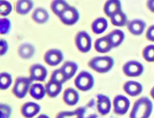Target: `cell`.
<instances>
[{
    "mask_svg": "<svg viewBox=\"0 0 154 118\" xmlns=\"http://www.w3.org/2000/svg\"><path fill=\"white\" fill-rule=\"evenodd\" d=\"M11 108L5 104H1V118H10L11 114Z\"/></svg>",
    "mask_w": 154,
    "mask_h": 118,
    "instance_id": "cell-34",
    "label": "cell"
},
{
    "mask_svg": "<svg viewBox=\"0 0 154 118\" xmlns=\"http://www.w3.org/2000/svg\"><path fill=\"white\" fill-rule=\"evenodd\" d=\"M94 84L93 75L87 71L81 72L75 79L76 87L81 91L86 92L91 90Z\"/></svg>",
    "mask_w": 154,
    "mask_h": 118,
    "instance_id": "cell-4",
    "label": "cell"
},
{
    "mask_svg": "<svg viewBox=\"0 0 154 118\" xmlns=\"http://www.w3.org/2000/svg\"><path fill=\"white\" fill-rule=\"evenodd\" d=\"M120 10H122V4L120 0H107L104 4V13L109 18Z\"/></svg>",
    "mask_w": 154,
    "mask_h": 118,
    "instance_id": "cell-13",
    "label": "cell"
},
{
    "mask_svg": "<svg viewBox=\"0 0 154 118\" xmlns=\"http://www.w3.org/2000/svg\"><path fill=\"white\" fill-rule=\"evenodd\" d=\"M32 81L29 77H18L14 82L13 87V95L19 99H22L26 96L29 90Z\"/></svg>",
    "mask_w": 154,
    "mask_h": 118,
    "instance_id": "cell-3",
    "label": "cell"
},
{
    "mask_svg": "<svg viewBox=\"0 0 154 118\" xmlns=\"http://www.w3.org/2000/svg\"><path fill=\"white\" fill-rule=\"evenodd\" d=\"M58 17L64 25H73L79 20V13L75 7L69 5Z\"/></svg>",
    "mask_w": 154,
    "mask_h": 118,
    "instance_id": "cell-6",
    "label": "cell"
},
{
    "mask_svg": "<svg viewBox=\"0 0 154 118\" xmlns=\"http://www.w3.org/2000/svg\"><path fill=\"white\" fill-rule=\"evenodd\" d=\"M109 40L112 46V48L117 47L122 44L124 39L125 34L120 30H114L107 34Z\"/></svg>",
    "mask_w": 154,
    "mask_h": 118,
    "instance_id": "cell-23",
    "label": "cell"
},
{
    "mask_svg": "<svg viewBox=\"0 0 154 118\" xmlns=\"http://www.w3.org/2000/svg\"><path fill=\"white\" fill-rule=\"evenodd\" d=\"M75 42L77 49L80 52L87 53L90 51L92 43L91 38L86 31H79L75 36Z\"/></svg>",
    "mask_w": 154,
    "mask_h": 118,
    "instance_id": "cell-5",
    "label": "cell"
},
{
    "mask_svg": "<svg viewBox=\"0 0 154 118\" xmlns=\"http://www.w3.org/2000/svg\"><path fill=\"white\" fill-rule=\"evenodd\" d=\"M37 118H50L48 115L43 114H40V116H38Z\"/></svg>",
    "mask_w": 154,
    "mask_h": 118,
    "instance_id": "cell-38",
    "label": "cell"
},
{
    "mask_svg": "<svg viewBox=\"0 0 154 118\" xmlns=\"http://www.w3.org/2000/svg\"><path fill=\"white\" fill-rule=\"evenodd\" d=\"M111 108V100L108 96L103 95L99 94L97 96V108L98 112L104 116L108 114Z\"/></svg>",
    "mask_w": 154,
    "mask_h": 118,
    "instance_id": "cell-11",
    "label": "cell"
},
{
    "mask_svg": "<svg viewBox=\"0 0 154 118\" xmlns=\"http://www.w3.org/2000/svg\"><path fill=\"white\" fill-rule=\"evenodd\" d=\"M147 7L151 11L154 13V0H147Z\"/></svg>",
    "mask_w": 154,
    "mask_h": 118,
    "instance_id": "cell-37",
    "label": "cell"
},
{
    "mask_svg": "<svg viewBox=\"0 0 154 118\" xmlns=\"http://www.w3.org/2000/svg\"><path fill=\"white\" fill-rule=\"evenodd\" d=\"M13 81L11 74L7 72H2L0 75V88L1 90L7 89Z\"/></svg>",
    "mask_w": 154,
    "mask_h": 118,
    "instance_id": "cell-29",
    "label": "cell"
},
{
    "mask_svg": "<svg viewBox=\"0 0 154 118\" xmlns=\"http://www.w3.org/2000/svg\"><path fill=\"white\" fill-rule=\"evenodd\" d=\"M110 20L112 24L117 26H123L128 23L127 16L122 10L114 14L110 17Z\"/></svg>",
    "mask_w": 154,
    "mask_h": 118,
    "instance_id": "cell-26",
    "label": "cell"
},
{
    "mask_svg": "<svg viewBox=\"0 0 154 118\" xmlns=\"http://www.w3.org/2000/svg\"><path fill=\"white\" fill-rule=\"evenodd\" d=\"M32 0H17L15 4V10L20 15L28 14L33 8Z\"/></svg>",
    "mask_w": 154,
    "mask_h": 118,
    "instance_id": "cell-17",
    "label": "cell"
},
{
    "mask_svg": "<svg viewBox=\"0 0 154 118\" xmlns=\"http://www.w3.org/2000/svg\"><path fill=\"white\" fill-rule=\"evenodd\" d=\"M63 98L66 104L70 106H73L78 102L79 95L78 92L75 89L69 87L64 90Z\"/></svg>",
    "mask_w": 154,
    "mask_h": 118,
    "instance_id": "cell-15",
    "label": "cell"
},
{
    "mask_svg": "<svg viewBox=\"0 0 154 118\" xmlns=\"http://www.w3.org/2000/svg\"><path fill=\"white\" fill-rule=\"evenodd\" d=\"M108 21L107 20L102 17H99L95 19L91 25L93 32L96 34H102L108 28Z\"/></svg>",
    "mask_w": 154,
    "mask_h": 118,
    "instance_id": "cell-22",
    "label": "cell"
},
{
    "mask_svg": "<svg viewBox=\"0 0 154 118\" xmlns=\"http://www.w3.org/2000/svg\"><path fill=\"white\" fill-rule=\"evenodd\" d=\"M150 95L152 97V98L154 99V87L152 88V89L150 91Z\"/></svg>",
    "mask_w": 154,
    "mask_h": 118,
    "instance_id": "cell-39",
    "label": "cell"
},
{
    "mask_svg": "<svg viewBox=\"0 0 154 118\" xmlns=\"http://www.w3.org/2000/svg\"><path fill=\"white\" fill-rule=\"evenodd\" d=\"M29 95L36 100H41L44 98L46 92V88L40 83H35L32 84L29 90Z\"/></svg>",
    "mask_w": 154,
    "mask_h": 118,
    "instance_id": "cell-24",
    "label": "cell"
},
{
    "mask_svg": "<svg viewBox=\"0 0 154 118\" xmlns=\"http://www.w3.org/2000/svg\"><path fill=\"white\" fill-rule=\"evenodd\" d=\"M85 108L80 107L73 111H63L58 113L56 118H85Z\"/></svg>",
    "mask_w": 154,
    "mask_h": 118,
    "instance_id": "cell-19",
    "label": "cell"
},
{
    "mask_svg": "<svg viewBox=\"0 0 154 118\" xmlns=\"http://www.w3.org/2000/svg\"><path fill=\"white\" fill-rule=\"evenodd\" d=\"M144 59L147 61H154V45L146 46L143 52Z\"/></svg>",
    "mask_w": 154,
    "mask_h": 118,
    "instance_id": "cell-32",
    "label": "cell"
},
{
    "mask_svg": "<svg viewBox=\"0 0 154 118\" xmlns=\"http://www.w3.org/2000/svg\"><path fill=\"white\" fill-rule=\"evenodd\" d=\"M8 49V45L7 42L4 39H1L0 42V54L2 56L6 54Z\"/></svg>",
    "mask_w": 154,
    "mask_h": 118,
    "instance_id": "cell-35",
    "label": "cell"
},
{
    "mask_svg": "<svg viewBox=\"0 0 154 118\" xmlns=\"http://www.w3.org/2000/svg\"><path fill=\"white\" fill-rule=\"evenodd\" d=\"M114 64V59L109 56L95 57L88 62V66L91 69L100 73H105L111 70Z\"/></svg>",
    "mask_w": 154,
    "mask_h": 118,
    "instance_id": "cell-2",
    "label": "cell"
},
{
    "mask_svg": "<svg viewBox=\"0 0 154 118\" xmlns=\"http://www.w3.org/2000/svg\"><path fill=\"white\" fill-rule=\"evenodd\" d=\"M31 17L37 23H45L49 20V14L48 11L43 7H37L32 12Z\"/></svg>",
    "mask_w": 154,
    "mask_h": 118,
    "instance_id": "cell-20",
    "label": "cell"
},
{
    "mask_svg": "<svg viewBox=\"0 0 154 118\" xmlns=\"http://www.w3.org/2000/svg\"><path fill=\"white\" fill-rule=\"evenodd\" d=\"M12 5L10 2L6 0L0 1V14L2 16H7L12 11Z\"/></svg>",
    "mask_w": 154,
    "mask_h": 118,
    "instance_id": "cell-30",
    "label": "cell"
},
{
    "mask_svg": "<svg viewBox=\"0 0 154 118\" xmlns=\"http://www.w3.org/2000/svg\"><path fill=\"white\" fill-rule=\"evenodd\" d=\"M51 79L56 81L58 82H60L62 84H63L67 81V79L66 78L65 75L64 74L61 68L56 69L52 72Z\"/></svg>",
    "mask_w": 154,
    "mask_h": 118,
    "instance_id": "cell-31",
    "label": "cell"
},
{
    "mask_svg": "<svg viewBox=\"0 0 154 118\" xmlns=\"http://www.w3.org/2000/svg\"><path fill=\"white\" fill-rule=\"evenodd\" d=\"M67 80L71 79L78 70V65L76 63L71 61L65 62L60 67Z\"/></svg>",
    "mask_w": 154,
    "mask_h": 118,
    "instance_id": "cell-25",
    "label": "cell"
},
{
    "mask_svg": "<svg viewBox=\"0 0 154 118\" xmlns=\"http://www.w3.org/2000/svg\"><path fill=\"white\" fill-rule=\"evenodd\" d=\"M153 105L150 100L143 97L135 101L130 114V118H149Z\"/></svg>",
    "mask_w": 154,
    "mask_h": 118,
    "instance_id": "cell-1",
    "label": "cell"
},
{
    "mask_svg": "<svg viewBox=\"0 0 154 118\" xmlns=\"http://www.w3.org/2000/svg\"><path fill=\"white\" fill-rule=\"evenodd\" d=\"M44 60L48 65L55 66L63 61V54L59 49H51L45 54Z\"/></svg>",
    "mask_w": 154,
    "mask_h": 118,
    "instance_id": "cell-10",
    "label": "cell"
},
{
    "mask_svg": "<svg viewBox=\"0 0 154 118\" xmlns=\"http://www.w3.org/2000/svg\"><path fill=\"white\" fill-rule=\"evenodd\" d=\"M35 52L34 47L28 43L21 45L18 49V54L20 57L24 59L30 58L33 56Z\"/></svg>",
    "mask_w": 154,
    "mask_h": 118,
    "instance_id": "cell-27",
    "label": "cell"
},
{
    "mask_svg": "<svg viewBox=\"0 0 154 118\" xmlns=\"http://www.w3.org/2000/svg\"><path fill=\"white\" fill-rule=\"evenodd\" d=\"M146 37L150 40L154 42V25H152L149 28L146 33Z\"/></svg>",
    "mask_w": 154,
    "mask_h": 118,
    "instance_id": "cell-36",
    "label": "cell"
},
{
    "mask_svg": "<svg viewBox=\"0 0 154 118\" xmlns=\"http://www.w3.org/2000/svg\"><path fill=\"white\" fill-rule=\"evenodd\" d=\"M123 90L129 96H136L141 93L143 87L141 84L137 81H129L124 84Z\"/></svg>",
    "mask_w": 154,
    "mask_h": 118,
    "instance_id": "cell-16",
    "label": "cell"
},
{
    "mask_svg": "<svg viewBox=\"0 0 154 118\" xmlns=\"http://www.w3.org/2000/svg\"><path fill=\"white\" fill-rule=\"evenodd\" d=\"M47 75L46 68L41 64H34L29 68V78L32 81H44Z\"/></svg>",
    "mask_w": 154,
    "mask_h": 118,
    "instance_id": "cell-8",
    "label": "cell"
},
{
    "mask_svg": "<svg viewBox=\"0 0 154 118\" xmlns=\"http://www.w3.org/2000/svg\"><path fill=\"white\" fill-rule=\"evenodd\" d=\"M40 111V106L34 102H27L22 105L21 113L25 118H32Z\"/></svg>",
    "mask_w": 154,
    "mask_h": 118,
    "instance_id": "cell-12",
    "label": "cell"
},
{
    "mask_svg": "<svg viewBox=\"0 0 154 118\" xmlns=\"http://www.w3.org/2000/svg\"><path fill=\"white\" fill-rule=\"evenodd\" d=\"M94 48L99 53H106L111 50L112 46L107 35L100 37L95 41Z\"/></svg>",
    "mask_w": 154,
    "mask_h": 118,
    "instance_id": "cell-14",
    "label": "cell"
},
{
    "mask_svg": "<svg viewBox=\"0 0 154 118\" xmlns=\"http://www.w3.org/2000/svg\"><path fill=\"white\" fill-rule=\"evenodd\" d=\"M63 84L56 81L50 79L46 85V92L50 98L57 97L61 92Z\"/></svg>",
    "mask_w": 154,
    "mask_h": 118,
    "instance_id": "cell-21",
    "label": "cell"
},
{
    "mask_svg": "<svg viewBox=\"0 0 154 118\" xmlns=\"http://www.w3.org/2000/svg\"><path fill=\"white\" fill-rule=\"evenodd\" d=\"M11 22L7 18H1L0 20V33L5 34L10 31Z\"/></svg>",
    "mask_w": 154,
    "mask_h": 118,
    "instance_id": "cell-33",
    "label": "cell"
},
{
    "mask_svg": "<svg viewBox=\"0 0 154 118\" xmlns=\"http://www.w3.org/2000/svg\"><path fill=\"white\" fill-rule=\"evenodd\" d=\"M114 111L119 115H123L127 113L130 107V101L126 96L119 95H117L113 101Z\"/></svg>",
    "mask_w": 154,
    "mask_h": 118,
    "instance_id": "cell-7",
    "label": "cell"
},
{
    "mask_svg": "<svg viewBox=\"0 0 154 118\" xmlns=\"http://www.w3.org/2000/svg\"><path fill=\"white\" fill-rule=\"evenodd\" d=\"M69 5L66 0H53L51 4V8L54 14L59 17Z\"/></svg>",
    "mask_w": 154,
    "mask_h": 118,
    "instance_id": "cell-28",
    "label": "cell"
},
{
    "mask_svg": "<svg viewBox=\"0 0 154 118\" xmlns=\"http://www.w3.org/2000/svg\"><path fill=\"white\" fill-rule=\"evenodd\" d=\"M146 26L145 22L140 19H134L129 21L127 24V28L129 31L136 36L140 35L143 33Z\"/></svg>",
    "mask_w": 154,
    "mask_h": 118,
    "instance_id": "cell-18",
    "label": "cell"
},
{
    "mask_svg": "<svg viewBox=\"0 0 154 118\" xmlns=\"http://www.w3.org/2000/svg\"><path fill=\"white\" fill-rule=\"evenodd\" d=\"M123 71L128 76L135 77L140 76L143 73V66L137 61H129L123 65Z\"/></svg>",
    "mask_w": 154,
    "mask_h": 118,
    "instance_id": "cell-9",
    "label": "cell"
}]
</instances>
